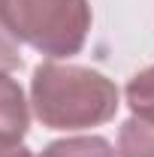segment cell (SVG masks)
I'll return each mask as SVG.
<instances>
[{
    "label": "cell",
    "instance_id": "1",
    "mask_svg": "<svg viewBox=\"0 0 154 157\" xmlns=\"http://www.w3.org/2000/svg\"><path fill=\"white\" fill-rule=\"evenodd\" d=\"M30 97L37 118L55 130L94 127L118 112V88L103 73L76 63H39Z\"/></svg>",
    "mask_w": 154,
    "mask_h": 157
},
{
    "label": "cell",
    "instance_id": "2",
    "mask_svg": "<svg viewBox=\"0 0 154 157\" xmlns=\"http://www.w3.org/2000/svg\"><path fill=\"white\" fill-rule=\"evenodd\" d=\"M0 21L42 55H76L91 30L88 0H0Z\"/></svg>",
    "mask_w": 154,
    "mask_h": 157
},
{
    "label": "cell",
    "instance_id": "3",
    "mask_svg": "<svg viewBox=\"0 0 154 157\" xmlns=\"http://www.w3.org/2000/svg\"><path fill=\"white\" fill-rule=\"evenodd\" d=\"M24 133H27V103L21 85L0 73V139L18 142Z\"/></svg>",
    "mask_w": 154,
    "mask_h": 157
},
{
    "label": "cell",
    "instance_id": "4",
    "mask_svg": "<svg viewBox=\"0 0 154 157\" xmlns=\"http://www.w3.org/2000/svg\"><path fill=\"white\" fill-rule=\"evenodd\" d=\"M118 151L121 157H154V124L139 118L124 121L118 133Z\"/></svg>",
    "mask_w": 154,
    "mask_h": 157
},
{
    "label": "cell",
    "instance_id": "5",
    "mask_svg": "<svg viewBox=\"0 0 154 157\" xmlns=\"http://www.w3.org/2000/svg\"><path fill=\"white\" fill-rule=\"evenodd\" d=\"M42 157H118L115 148L100 136H76V139H60L52 142Z\"/></svg>",
    "mask_w": 154,
    "mask_h": 157
},
{
    "label": "cell",
    "instance_id": "6",
    "mask_svg": "<svg viewBox=\"0 0 154 157\" xmlns=\"http://www.w3.org/2000/svg\"><path fill=\"white\" fill-rule=\"evenodd\" d=\"M127 106L133 109V118L154 124V67L142 70L127 85Z\"/></svg>",
    "mask_w": 154,
    "mask_h": 157
},
{
    "label": "cell",
    "instance_id": "7",
    "mask_svg": "<svg viewBox=\"0 0 154 157\" xmlns=\"http://www.w3.org/2000/svg\"><path fill=\"white\" fill-rule=\"evenodd\" d=\"M15 67H21L18 39L12 36V33L3 27V21H0V73H6V70H15Z\"/></svg>",
    "mask_w": 154,
    "mask_h": 157
},
{
    "label": "cell",
    "instance_id": "8",
    "mask_svg": "<svg viewBox=\"0 0 154 157\" xmlns=\"http://www.w3.org/2000/svg\"><path fill=\"white\" fill-rule=\"evenodd\" d=\"M0 157H33L24 145L18 142H9V139H0Z\"/></svg>",
    "mask_w": 154,
    "mask_h": 157
}]
</instances>
